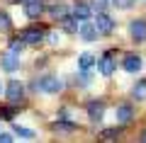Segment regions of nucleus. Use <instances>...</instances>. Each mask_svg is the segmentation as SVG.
Segmentation results:
<instances>
[{
  "mask_svg": "<svg viewBox=\"0 0 146 143\" xmlns=\"http://www.w3.org/2000/svg\"><path fill=\"white\" fill-rule=\"evenodd\" d=\"M61 87H63V82L58 80L56 75H44L42 80L34 82V90H42V92H46V95H56Z\"/></svg>",
  "mask_w": 146,
  "mask_h": 143,
  "instance_id": "1",
  "label": "nucleus"
},
{
  "mask_svg": "<svg viewBox=\"0 0 146 143\" xmlns=\"http://www.w3.org/2000/svg\"><path fill=\"white\" fill-rule=\"evenodd\" d=\"M5 95H7V100H10L12 104H17L22 97H25V85H22L20 80H10V82H7Z\"/></svg>",
  "mask_w": 146,
  "mask_h": 143,
  "instance_id": "2",
  "label": "nucleus"
},
{
  "mask_svg": "<svg viewBox=\"0 0 146 143\" xmlns=\"http://www.w3.org/2000/svg\"><path fill=\"white\" fill-rule=\"evenodd\" d=\"M93 24L98 29V34H112V29H115V20H110L105 12H98V20Z\"/></svg>",
  "mask_w": 146,
  "mask_h": 143,
  "instance_id": "3",
  "label": "nucleus"
},
{
  "mask_svg": "<svg viewBox=\"0 0 146 143\" xmlns=\"http://www.w3.org/2000/svg\"><path fill=\"white\" fill-rule=\"evenodd\" d=\"M44 36V29H39V27H27V29H22L20 39L25 41V44H39Z\"/></svg>",
  "mask_w": 146,
  "mask_h": 143,
  "instance_id": "4",
  "label": "nucleus"
},
{
  "mask_svg": "<svg viewBox=\"0 0 146 143\" xmlns=\"http://www.w3.org/2000/svg\"><path fill=\"white\" fill-rule=\"evenodd\" d=\"M129 34L134 41H146V20H131Z\"/></svg>",
  "mask_w": 146,
  "mask_h": 143,
  "instance_id": "5",
  "label": "nucleus"
},
{
  "mask_svg": "<svg viewBox=\"0 0 146 143\" xmlns=\"http://www.w3.org/2000/svg\"><path fill=\"white\" fill-rule=\"evenodd\" d=\"M78 36L83 41H95L98 39V29H95V24H90V22L85 20V22H80V27H78Z\"/></svg>",
  "mask_w": 146,
  "mask_h": 143,
  "instance_id": "6",
  "label": "nucleus"
},
{
  "mask_svg": "<svg viewBox=\"0 0 146 143\" xmlns=\"http://www.w3.org/2000/svg\"><path fill=\"white\" fill-rule=\"evenodd\" d=\"M0 66H3V71H7V73H15L17 68H20V56H17L15 51L5 53V56H3V61H0Z\"/></svg>",
  "mask_w": 146,
  "mask_h": 143,
  "instance_id": "7",
  "label": "nucleus"
},
{
  "mask_svg": "<svg viewBox=\"0 0 146 143\" xmlns=\"http://www.w3.org/2000/svg\"><path fill=\"white\" fill-rule=\"evenodd\" d=\"M44 10L42 0H25V15L29 17V20H34V17H39Z\"/></svg>",
  "mask_w": 146,
  "mask_h": 143,
  "instance_id": "8",
  "label": "nucleus"
},
{
  "mask_svg": "<svg viewBox=\"0 0 146 143\" xmlns=\"http://www.w3.org/2000/svg\"><path fill=\"white\" fill-rule=\"evenodd\" d=\"M122 66H124L127 73H139L144 63H141V58L136 56V53H129V56H124V63H122Z\"/></svg>",
  "mask_w": 146,
  "mask_h": 143,
  "instance_id": "9",
  "label": "nucleus"
},
{
  "mask_svg": "<svg viewBox=\"0 0 146 143\" xmlns=\"http://www.w3.org/2000/svg\"><path fill=\"white\" fill-rule=\"evenodd\" d=\"M98 68H100V73H102L105 78H110L115 73V61L110 58V53H105L102 58H98Z\"/></svg>",
  "mask_w": 146,
  "mask_h": 143,
  "instance_id": "10",
  "label": "nucleus"
},
{
  "mask_svg": "<svg viewBox=\"0 0 146 143\" xmlns=\"http://www.w3.org/2000/svg\"><path fill=\"white\" fill-rule=\"evenodd\" d=\"M115 117H117V121H119V124H129L131 119H134V109H131L129 104H119L117 112H115Z\"/></svg>",
  "mask_w": 146,
  "mask_h": 143,
  "instance_id": "11",
  "label": "nucleus"
},
{
  "mask_svg": "<svg viewBox=\"0 0 146 143\" xmlns=\"http://www.w3.org/2000/svg\"><path fill=\"white\" fill-rule=\"evenodd\" d=\"M58 24H61L63 32H68V34H73V32H78V20L71 15H63L61 20H58Z\"/></svg>",
  "mask_w": 146,
  "mask_h": 143,
  "instance_id": "12",
  "label": "nucleus"
},
{
  "mask_svg": "<svg viewBox=\"0 0 146 143\" xmlns=\"http://www.w3.org/2000/svg\"><path fill=\"white\" fill-rule=\"evenodd\" d=\"M102 114H105L102 102H90V104H88V117H90V121H100Z\"/></svg>",
  "mask_w": 146,
  "mask_h": 143,
  "instance_id": "13",
  "label": "nucleus"
},
{
  "mask_svg": "<svg viewBox=\"0 0 146 143\" xmlns=\"http://www.w3.org/2000/svg\"><path fill=\"white\" fill-rule=\"evenodd\" d=\"M73 17H76V20H80V22L90 20V7H88V5H76V10H73Z\"/></svg>",
  "mask_w": 146,
  "mask_h": 143,
  "instance_id": "14",
  "label": "nucleus"
},
{
  "mask_svg": "<svg viewBox=\"0 0 146 143\" xmlns=\"http://www.w3.org/2000/svg\"><path fill=\"white\" fill-rule=\"evenodd\" d=\"M78 66L83 68V71H90V68L95 66V56L93 53H83V56L78 58Z\"/></svg>",
  "mask_w": 146,
  "mask_h": 143,
  "instance_id": "15",
  "label": "nucleus"
},
{
  "mask_svg": "<svg viewBox=\"0 0 146 143\" xmlns=\"http://www.w3.org/2000/svg\"><path fill=\"white\" fill-rule=\"evenodd\" d=\"M15 133L20 138H25V141H32V138H34V131H32V129H25V126H15Z\"/></svg>",
  "mask_w": 146,
  "mask_h": 143,
  "instance_id": "16",
  "label": "nucleus"
},
{
  "mask_svg": "<svg viewBox=\"0 0 146 143\" xmlns=\"http://www.w3.org/2000/svg\"><path fill=\"white\" fill-rule=\"evenodd\" d=\"M54 131H58V133H71V131H76V126H73V124H61V121H56V124H54Z\"/></svg>",
  "mask_w": 146,
  "mask_h": 143,
  "instance_id": "17",
  "label": "nucleus"
},
{
  "mask_svg": "<svg viewBox=\"0 0 146 143\" xmlns=\"http://www.w3.org/2000/svg\"><path fill=\"white\" fill-rule=\"evenodd\" d=\"M112 5H115L117 10H129V7L134 5V0H112Z\"/></svg>",
  "mask_w": 146,
  "mask_h": 143,
  "instance_id": "18",
  "label": "nucleus"
},
{
  "mask_svg": "<svg viewBox=\"0 0 146 143\" xmlns=\"http://www.w3.org/2000/svg\"><path fill=\"white\" fill-rule=\"evenodd\" d=\"M12 27V22H10V17L5 15V12H0V32H7Z\"/></svg>",
  "mask_w": 146,
  "mask_h": 143,
  "instance_id": "19",
  "label": "nucleus"
},
{
  "mask_svg": "<svg viewBox=\"0 0 146 143\" xmlns=\"http://www.w3.org/2000/svg\"><path fill=\"white\" fill-rule=\"evenodd\" d=\"M117 136H119V131H115V129H107V131H102V136H100V138H102V141H115Z\"/></svg>",
  "mask_w": 146,
  "mask_h": 143,
  "instance_id": "20",
  "label": "nucleus"
},
{
  "mask_svg": "<svg viewBox=\"0 0 146 143\" xmlns=\"http://www.w3.org/2000/svg\"><path fill=\"white\" fill-rule=\"evenodd\" d=\"M22 49H25V41H22V39H20V41H17V39H15V41H10V51H15V53H20Z\"/></svg>",
  "mask_w": 146,
  "mask_h": 143,
  "instance_id": "21",
  "label": "nucleus"
},
{
  "mask_svg": "<svg viewBox=\"0 0 146 143\" xmlns=\"http://www.w3.org/2000/svg\"><path fill=\"white\" fill-rule=\"evenodd\" d=\"M105 7H107V0H93V10H98V12H102Z\"/></svg>",
  "mask_w": 146,
  "mask_h": 143,
  "instance_id": "22",
  "label": "nucleus"
},
{
  "mask_svg": "<svg viewBox=\"0 0 146 143\" xmlns=\"http://www.w3.org/2000/svg\"><path fill=\"white\" fill-rule=\"evenodd\" d=\"M0 119H12V109H0Z\"/></svg>",
  "mask_w": 146,
  "mask_h": 143,
  "instance_id": "23",
  "label": "nucleus"
},
{
  "mask_svg": "<svg viewBox=\"0 0 146 143\" xmlns=\"http://www.w3.org/2000/svg\"><path fill=\"white\" fill-rule=\"evenodd\" d=\"M10 141H12L10 133H0V143H10Z\"/></svg>",
  "mask_w": 146,
  "mask_h": 143,
  "instance_id": "24",
  "label": "nucleus"
},
{
  "mask_svg": "<svg viewBox=\"0 0 146 143\" xmlns=\"http://www.w3.org/2000/svg\"><path fill=\"white\" fill-rule=\"evenodd\" d=\"M141 141H146V133H144V138H141Z\"/></svg>",
  "mask_w": 146,
  "mask_h": 143,
  "instance_id": "25",
  "label": "nucleus"
},
{
  "mask_svg": "<svg viewBox=\"0 0 146 143\" xmlns=\"http://www.w3.org/2000/svg\"><path fill=\"white\" fill-rule=\"evenodd\" d=\"M0 90H3V85H0Z\"/></svg>",
  "mask_w": 146,
  "mask_h": 143,
  "instance_id": "26",
  "label": "nucleus"
}]
</instances>
